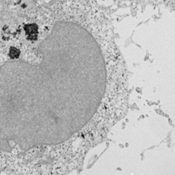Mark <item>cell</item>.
<instances>
[{
  "instance_id": "6da1fadb",
  "label": "cell",
  "mask_w": 175,
  "mask_h": 175,
  "mask_svg": "<svg viewBox=\"0 0 175 175\" xmlns=\"http://www.w3.org/2000/svg\"><path fill=\"white\" fill-rule=\"evenodd\" d=\"M25 30L27 35H28V39L30 40H35L37 38L38 27L35 24L27 25L25 27Z\"/></svg>"
},
{
  "instance_id": "7a4b0ae2",
  "label": "cell",
  "mask_w": 175,
  "mask_h": 175,
  "mask_svg": "<svg viewBox=\"0 0 175 175\" xmlns=\"http://www.w3.org/2000/svg\"><path fill=\"white\" fill-rule=\"evenodd\" d=\"M9 55L12 58H18L19 55H20V51H19L17 48H12V49H11Z\"/></svg>"
}]
</instances>
